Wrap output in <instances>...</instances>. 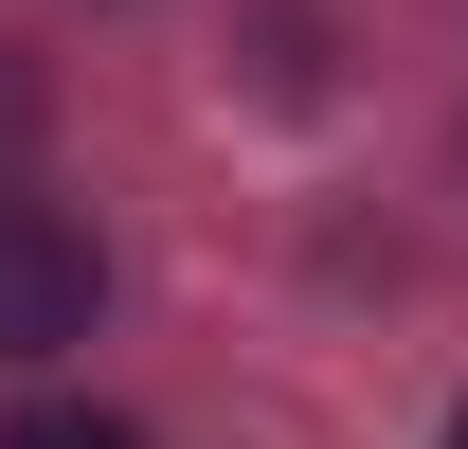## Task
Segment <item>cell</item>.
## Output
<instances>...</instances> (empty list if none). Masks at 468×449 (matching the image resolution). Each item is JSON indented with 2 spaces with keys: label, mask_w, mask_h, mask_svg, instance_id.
Returning <instances> with one entry per match:
<instances>
[{
  "label": "cell",
  "mask_w": 468,
  "mask_h": 449,
  "mask_svg": "<svg viewBox=\"0 0 468 449\" xmlns=\"http://www.w3.org/2000/svg\"><path fill=\"white\" fill-rule=\"evenodd\" d=\"M90 306H109L90 234H72L55 198H0V360H55V341H90Z\"/></svg>",
  "instance_id": "obj_1"
},
{
  "label": "cell",
  "mask_w": 468,
  "mask_h": 449,
  "mask_svg": "<svg viewBox=\"0 0 468 449\" xmlns=\"http://www.w3.org/2000/svg\"><path fill=\"white\" fill-rule=\"evenodd\" d=\"M0 449H144L126 413H72V395H37V413H0Z\"/></svg>",
  "instance_id": "obj_2"
},
{
  "label": "cell",
  "mask_w": 468,
  "mask_h": 449,
  "mask_svg": "<svg viewBox=\"0 0 468 449\" xmlns=\"http://www.w3.org/2000/svg\"><path fill=\"white\" fill-rule=\"evenodd\" d=\"M0 144H37V72H18V55H0Z\"/></svg>",
  "instance_id": "obj_3"
},
{
  "label": "cell",
  "mask_w": 468,
  "mask_h": 449,
  "mask_svg": "<svg viewBox=\"0 0 468 449\" xmlns=\"http://www.w3.org/2000/svg\"><path fill=\"white\" fill-rule=\"evenodd\" d=\"M451 449H468V413H451Z\"/></svg>",
  "instance_id": "obj_4"
}]
</instances>
